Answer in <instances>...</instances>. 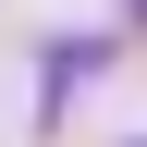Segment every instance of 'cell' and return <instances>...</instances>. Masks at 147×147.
<instances>
[]
</instances>
